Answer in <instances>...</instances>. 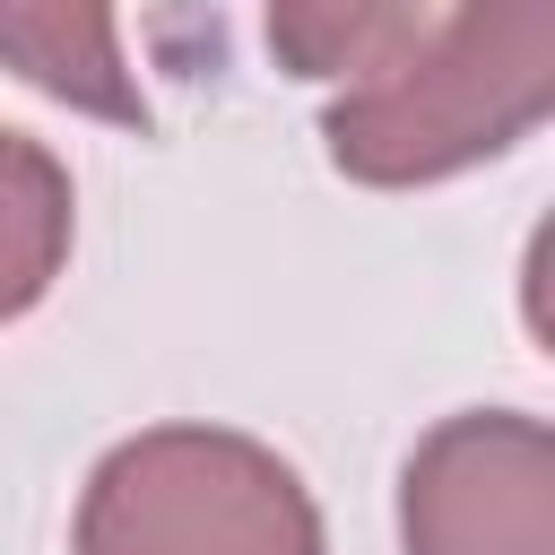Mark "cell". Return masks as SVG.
I'll use <instances>...</instances> for the list:
<instances>
[{
  "mask_svg": "<svg viewBox=\"0 0 555 555\" xmlns=\"http://www.w3.org/2000/svg\"><path fill=\"white\" fill-rule=\"evenodd\" d=\"M0 69H17L35 95H52L87 121L147 130V95L121 52L113 0H0Z\"/></svg>",
  "mask_w": 555,
  "mask_h": 555,
  "instance_id": "277c9868",
  "label": "cell"
},
{
  "mask_svg": "<svg viewBox=\"0 0 555 555\" xmlns=\"http://www.w3.org/2000/svg\"><path fill=\"white\" fill-rule=\"evenodd\" d=\"M555 113V0H451L399 61L356 78L330 113V165L364 191H425L512 156Z\"/></svg>",
  "mask_w": 555,
  "mask_h": 555,
  "instance_id": "6da1fadb",
  "label": "cell"
},
{
  "mask_svg": "<svg viewBox=\"0 0 555 555\" xmlns=\"http://www.w3.org/2000/svg\"><path fill=\"white\" fill-rule=\"evenodd\" d=\"M78 555H330L304 477L234 425H147L78 494Z\"/></svg>",
  "mask_w": 555,
  "mask_h": 555,
  "instance_id": "7a4b0ae2",
  "label": "cell"
},
{
  "mask_svg": "<svg viewBox=\"0 0 555 555\" xmlns=\"http://www.w3.org/2000/svg\"><path fill=\"white\" fill-rule=\"evenodd\" d=\"M434 0H260L269 61L312 87H356L416 43Z\"/></svg>",
  "mask_w": 555,
  "mask_h": 555,
  "instance_id": "8992f818",
  "label": "cell"
},
{
  "mask_svg": "<svg viewBox=\"0 0 555 555\" xmlns=\"http://www.w3.org/2000/svg\"><path fill=\"white\" fill-rule=\"evenodd\" d=\"M408 555H555V434L520 408L442 416L399 468Z\"/></svg>",
  "mask_w": 555,
  "mask_h": 555,
  "instance_id": "3957f363",
  "label": "cell"
},
{
  "mask_svg": "<svg viewBox=\"0 0 555 555\" xmlns=\"http://www.w3.org/2000/svg\"><path fill=\"white\" fill-rule=\"evenodd\" d=\"M69 234H78L69 165L0 121V330L52 295V278L69 269Z\"/></svg>",
  "mask_w": 555,
  "mask_h": 555,
  "instance_id": "5b68a950",
  "label": "cell"
}]
</instances>
